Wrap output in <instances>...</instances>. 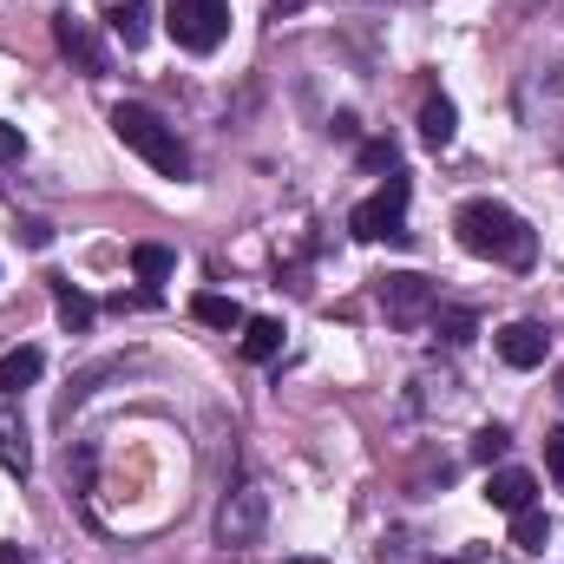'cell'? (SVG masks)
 Returning a JSON list of instances; mask_svg holds the SVG:
<instances>
[{
  "instance_id": "obj_9",
  "label": "cell",
  "mask_w": 564,
  "mask_h": 564,
  "mask_svg": "<svg viewBox=\"0 0 564 564\" xmlns=\"http://www.w3.org/2000/svg\"><path fill=\"white\" fill-rule=\"evenodd\" d=\"M486 506L492 512H525V506H539V479L525 466H492L486 473Z\"/></svg>"
},
{
  "instance_id": "obj_25",
  "label": "cell",
  "mask_w": 564,
  "mask_h": 564,
  "mask_svg": "<svg viewBox=\"0 0 564 564\" xmlns=\"http://www.w3.org/2000/svg\"><path fill=\"white\" fill-rule=\"evenodd\" d=\"M0 564H33V558H26L20 545H0Z\"/></svg>"
},
{
  "instance_id": "obj_10",
  "label": "cell",
  "mask_w": 564,
  "mask_h": 564,
  "mask_svg": "<svg viewBox=\"0 0 564 564\" xmlns=\"http://www.w3.org/2000/svg\"><path fill=\"white\" fill-rule=\"evenodd\" d=\"M40 375H46V355H40L33 341H26V348H7V355H0V394H7V401H13V394H26V388H33Z\"/></svg>"
},
{
  "instance_id": "obj_16",
  "label": "cell",
  "mask_w": 564,
  "mask_h": 564,
  "mask_svg": "<svg viewBox=\"0 0 564 564\" xmlns=\"http://www.w3.org/2000/svg\"><path fill=\"white\" fill-rule=\"evenodd\" d=\"M93 315H99V302H93V295H79L73 282H59V328H66V335H86V328H93Z\"/></svg>"
},
{
  "instance_id": "obj_22",
  "label": "cell",
  "mask_w": 564,
  "mask_h": 564,
  "mask_svg": "<svg viewBox=\"0 0 564 564\" xmlns=\"http://www.w3.org/2000/svg\"><path fill=\"white\" fill-rule=\"evenodd\" d=\"M20 243H26V250H46V243H53V224L26 217V224H20Z\"/></svg>"
},
{
  "instance_id": "obj_2",
  "label": "cell",
  "mask_w": 564,
  "mask_h": 564,
  "mask_svg": "<svg viewBox=\"0 0 564 564\" xmlns=\"http://www.w3.org/2000/svg\"><path fill=\"white\" fill-rule=\"evenodd\" d=\"M112 132H119V144L126 151H139L151 171H164V177H191V151H184V139L151 112V106H139V99H119L112 106Z\"/></svg>"
},
{
  "instance_id": "obj_5",
  "label": "cell",
  "mask_w": 564,
  "mask_h": 564,
  "mask_svg": "<svg viewBox=\"0 0 564 564\" xmlns=\"http://www.w3.org/2000/svg\"><path fill=\"white\" fill-rule=\"evenodd\" d=\"M263 525H270V499H263V486H237V492H224V506H217V545H224V552L257 545Z\"/></svg>"
},
{
  "instance_id": "obj_26",
  "label": "cell",
  "mask_w": 564,
  "mask_h": 564,
  "mask_svg": "<svg viewBox=\"0 0 564 564\" xmlns=\"http://www.w3.org/2000/svg\"><path fill=\"white\" fill-rule=\"evenodd\" d=\"M295 7H302V0H270V13H276V20H282V13H295Z\"/></svg>"
},
{
  "instance_id": "obj_18",
  "label": "cell",
  "mask_w": 564,
  "mask_h": 564,
  "mask_svg": "<svg viewBox=\"0 0 564 564\" xmlns=\"http://www.w3.org/2000/svg\"><path fill=\"white\" fill-rule=\"evenodd\" d=\"M132 270H139V282H151V289H158V282H171L177 257H171L164 243H139V250H132Z\"/></svg>"
},
{
  "instance_id": "obj_12",
  "label": "cell",
  "mask_w": 564,
  "mask_h": 564,
  "mask_svg": "<svg viewBox=\"0 0 564 564\" xmlns=\"http://www.w3.org/2000/svg\"><path fill=\"white\" fill-rule=\"evenodd\" d=\"M106 20H112V33L126 40V53H139L144 33H151V0H112Z\"/></svg>"
},
{
  "instance_id": "obj_28",
  "label": "cell",
  "mask_w": 564,
  "mask_h": 564,
  "mask_svg": "<svg viewBox=\"0 0 564 564\" xmlns=\"http://www.w3.org/2000/svg\"><path fill=\"white\" fill-rule=\"evenodd\" d=\"M426 564H466V558H426Z\"/></svg>"
},
{
  "instance_id": "obj_29",
  "label": "cell",
  "mask_w": 564,
  "mask_h": 564,
  "mask_svg": "<svg viewBox=\"0 0 564 564\" xmlns=\"http://www.w3.org/2000/svg\"><path fill=\"white\" fill-rule=\"evenodd\" d=\"M368 7H394V0H368Z\"/></svg>"
},
{
  "instance_id": "obj_21",
  "label": "cell",
  "mask_w": 564,
  "mask_h": 564,
  "mask_svg": "<svg viewBox=\"0 0 564 564\" xmlns=\"http://www.w3.org/2000/svg\"><path fill=\"white\" fill-rule=\"evenodd\" d=\"M545 466H552V479L564 486V426H552V433H545Z\"/></svg>"
},
{
  "instance_id": "obj_20",
  "label": "cell",
  "mask_w": 564,
  "mask_h": 564,
  "mask_svg": "<svg viewBox=\"0 0 564 564\" xmlns=\"http://www.w3.org/2000/svg\"><path fill=\"white\" fill-rule=\"evenodd\" d=\"M506 446H512V433H506V426H479V433H473V459H486V466H492V459H506Z\"/></svg>"
},
{
  "instance_id": "obj_11",
  "label": "cell",
  "mask_w": 564,
  "mask_h": 564,
  "mask_svg": "<svg viewBox=\"0 0 564 564\" xmlns=\"http://www.w3.org/2000/svg\"><path fill=\"white\" fill-rule=\"evenodd\" d=\"M0 466H7L13 479H20V473L33 466V446H26V421H20V408H13V401L0 408Z\"/></svg>"
},
{
  "instance_id": "obj_14",
  "label": "cell",
  "mask_w": 564,
  "mask_h": 564,
  "mask_svg": "<svg viewBox=\"0 0 564 564\" xmlns=\"http://www.w3.org/2000/svg\"><path fill=\"white\" fill-rule=\"evenodd\" d=\"M243 355H250V361H276L282 355V322L276 315H250V322H243Z\"/></svg>"
},
{
  "instance_id": "obj_1",
  "label": "cell",
  "mask_w": 564,
  "mask_h": 564,
  "mask_svg": "<svg viewBox=\"0 0 564 564\" xmlns=\"http://www.w3.org/2000/svg\"><path fill=\"white\" fill-rule=\"evenodd\" d=\"M453 237H459L466 257L506 263V270H532V257H539V230L519 210H506L499 197H466L453 210Z\"/></svg>"
},
{
  "instance_id": "obj_24",
  "label": "cell",
  "mask_w": 564,
  "mask_h": 564,
  "mask_svg": "<svg viewBox=\"0 0 564 564\" xmlns=\"http://www.w3.org/2000/svg\"><path fill=\"white\" fill-rule=\"evenodd\" d=\"M13 158H26V139H20V126H0V164H13Z\"/></svg>"
},
{
  "instance_id": "obj_3",
  "label": "cell",
  "mask_w": 564,
  "mask_h": 564,
  "mask_svg": "<svg viewBox=\"0 0 564 564\" xmlns=\"http://www.w3.org/2000/svg\"><path fill=\"white\" fill-rule=\"evenodd\" d=\"M408 171H388V184L368 197V204H355V217H348V230L361 237V243H381V237H394V243H408Z\"/></svg>"
},
{
  "instance_id": "obj_4",
  "label": "cell",
  "mask_w": 564,
  "mask_h": 564,
  "mask_svg": "<svg viewBox=\"0 0 564 564\" xmlns=\"http://www.w3.org/2000/svg\"><path fill=\"white\" fill-rule=\"evenodd\" d=\"M164 33L184 53H217L230 33V0H171L164 7Z\"/></svg>"
},
{
  "instance_id": "obj_27",
  "label": "cell",
  "mask_w": 564,
  "mask_h": 564,
  "mask_svg": "<svg viewBox=\"0 0 564 564\" xmlns=\"http://www.w3.org/2000/svg\"><path fill=\"white\" fill-rule=\"evenodd\" d=\"M282 564H328V558H282Z\"/></svg>"
},
{
  "instance_id": "obj_19",
  "label": "cell",
  "mask_w": 564,
  "mask_h": 564,
  "mask_svg": "<svg viewBox=\"0 0 564 564\" xmlns=\"http://www.w3.org/2000/svg\"><path fill=\"white\" fill-rule=\"evenodd\" d=\"M426 322H433V328H440V335H446V341H466V335H473V322H479V315H473V308H440V302H433V315H426Z\"/></svg>"
},
{
  "instance_id": "obj_13",
  "label": "cell",
  "mask_w": 564,
  "mask_h": 564,
  "mask_svg": "<svg viewBox=\"0 0 564 564\" xmlns=\"http://www.w3.org/2000/svg\"><path fill=\"white\" fill-rule=\"evenodd\" d=\"M453 132H459V112H453V99H440V93H433V99L421 106V144H426V151H446Z\"/></svg>"
},
{
  "instance_id": "obj_6",
  "label": "cell",
  "mask_w": 564,
  "mask_h": 564,
  "mask_svg": "<svg viewBox=\"0 0 564 564\" xmlns=\"http://www.w3.org/2000/svg\"><path fill=\"white\" fill-rule=\"evenodd\" d=\"M433 282L426 276H414V270H401V276H388L381 282V308H388V322L394 328H421L426 315H433Z\"/></svg>"
},
{
  "instance_id": "obj_23",
  "label": "cell",
  "mask_w": 564,
  "mask_h": 564,
  "mask_svg": "<svg viewBox=\"0 0 564 564\" xmlns=\"http://www.w3.org/2000/svg\"><path fill=\"white\" fill-rule=\"evenodd\" d=\"M361 164H368V171H394V144H388V139H375L368 151H361Z\"/></svg>"
},
{
  "instance_id": "obj_7",
  "label": "cell",
  "mask_w": 564,
  "mask_h": 564,
  "mask_svg": "<svg viewBox=\"0 0 564 564\" xmlns=\"http://www.w3.org/2000/svg\"><path fill=\"white\" fill-rule=\"evenodd\" d=\"M492 348H499L506 368H545L552 335H545V322H506V328L492 335Z\"/></svg>"
},
{
  "instance_id": "obj_15",
  "label": "cell",
  "mask_w": 564,
  "mask_h": 564,
  "mask_svg": "<svg viewBox=\"0 0 564 564\" xmlns=\"http://www.w3.org/2000/svg\"><path fill=\"white\" fill-rule=\"evenodd\" d=\"M191 315H197V322H210V328H243V322H250V315H243V302H237V295H217V289H204V295L191 302Z\"/></svg>"
},
{
  "instance_id": "obj_8",
  "label": "cell",
  "mask_w": 564,
  "mask_h": 564,
  "mask_svg": "<svg viewBox=\"0 0 564 564\" xmlns=\"http://www.w3.org/2000/svg\"><path fill=\"white\" fill-rule=\"evenodd\" d=\"M53 40H59V53H66L86 79H99V73H106V46L93 40V26H86L79 13H53Z\"/></svg>"
},
{
  "instance_id": "obj_17",
  "label": "cell",
  "mask_w": 564,
  "mask_h": 564,
  "mask_svg": "<svg viewBox=\"0 0 564 564\" xmlns=\"http://www.w3.org/2000/svg\"><path fill=\"white\" fill-rule=\"evenodd\" d=\"M512 545H519V552H545V545H552V519H545L539 506L512 512Z\"/></svg>"
}]
</instances>
